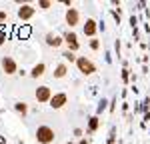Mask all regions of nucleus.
<instances>
[{"instance_id": "1", "label": "nucleus", "mask_w": 150, "mask_h": 144, "mask_svg": "<svg viewBox=\"0 0 150 144\" xmlns=\"http://www.w3.org/2000/svg\"><path fill=\"white\" fill-rule=\"evenodd\" d=\"M34 138H36L38 144H52L56 140V130H54L52 126H48V124H40V126L36 128Z\"/></svg>"}, {"instance_id": "2", "label": "nucleus", "mask_w": 150, "mask_h": 144, "mask_svg": "<svg viewBox=\"0 0 150 144\" xmlns=\"http://www.w3.org/2000/svg\"><path fill=\"white\" fill-rule=\"evenodd\" d=\"M76 70L80 72L82 76H92L96 72V64L90 58H86V56H78L76 58Z\"/></svg>"}, {"instance_id": "3", "label": "nucleus", "mask_w": 150, "mask_h": 144, "mask_svg": "<svg viewBox=\"0 0 150 144\" xmlns=\"http://www.w3.org/2000/svg\"><path fill=\"white\" fill-rule=\"evenodd\" d=\"M64 22H66V26H68V30L76 28V26L82 22L80 10H78V8H66V12H64Z\"/></svg>"}, {"instance_id": "4", "label": "nucleus", "mask_w": 150, "mask_h": 144, "mask_svg": "<svg viewBox=\"0 0 150 144\" xmlns=\"http://www.w3.org/2000/svg\"><path fill=\"white\" fill-rule=\"evenodd\" d=\"M0 68H2V72L6 74V76H14V74H18V62L12 58V56H2L0 58Z\"/></svg>"}, {"instance_id": "5", "label": "nucleus", "mask_w": 150, "mask_h": 144, "mask_svg": "<svg viewBox=\"0 0 150 144\" xmlns=\"http://www.w3.org/2000/svg\"><path fill=\"white\" fill-rule=\"evenodd\" d=\"M62 38H64V44H66V50H70V52H78V48H80V42H78V34L74 32V30H66L64 34H62Z\"/></svg>"}, {"instance_id": "6", "label": "nucleus", "mask_w": 150, "mask_h": 144, "mask_svg": "<svg viewBox=\"0 0 150 144\" xmlns=\"http://www.w3.org/2000/svg\"><path fill=\"white\" fill-rule=\"evenodd\" d=\"M36 14V8L32 6V4H28V2H24V4H20L18 6V10H16V16L22 20V22H28V20H32Z\"/></svg>"}, {"instance_id": "7", "label": "nucleus", "mask_w": 150, "mask_h": 144, "mask_svg": "<svg viewBox=\"0 0 150 144\" xmlns=\"http://www.w3.org/2000/svg\"><path fill=\"white\" fill-rule=\"evenodd\" d=\"M52 88L50 86H46V84H42V86H38L34 90V98L38 100V104H48L50 102V98H52Z\"/></svg>"}, {"instance_id": "8", "label": "nucleus", "mask_w": 150, "mask_h": 144, "mask_svg": "<svg viewBox=\"0 0 150 144\" xmlns=\"http://www.w3.org/2000/svg\"><path fill=\"white\" fill-rule=\"evenodd\" d=\"M98 24H100V22H98L96 18L88 16V18L84 20V24H82V32H84V36H88V38H96V32L100 30Z\"/></svg>"}, {"instance_id": "9", "label": "nucleus", "mask_w": 150, "mask_h": 144, "mask_svg": "<svg viewBox=\"0 0 150 144\" xmlns=\"http://www.w3.org/2000/svg\"><path fill=\"white\" fill-rule=\"evenodd\" d=\"M66 104H68V94L66 92H54L52 98H50V102H48V106L52 108V110H60Z\"/></svg>"}, {"instance_id": "10", "label": "nucleus", "mask_w": 150, "mask_h": 144, "mask_svg": "<svg viewBox=\"0 0 150 144\" xmlns=\"http://www.w3.org/2000/svg\"><path fill=\"white\" fill-rule=\"evenodd\" d=\"M44 42H46V46H50V48H60L62 44H64V38H62V34L50 30V32L44 34Z\"/></svg>"}, {"instance_id": "11", "label": "nucleus", "mask_w": 150, "mask_h": 144, "mask_svg": "<svg viewBox=\"0 0 150 144\" xmlns=\"http://www.w3.org/2000/svg\"><path fill=\"white\" fill-rule=\"evenodd\" d=\"M44 74H46V64H44V62H36L34 66L30 68V72H28V76L34 78V80H38V78L44 76Z\"/></svg>"}, {"instance_id": "12", "label": "nucleus", "mask_w": 150, "mask_h": 144, "mask_svg": "<svg viewBox=\"0 0 150 144\" xmlns=\"http://www.w3.org/2000/svg\"><path fill=\"white\" fill-rule=\"evenodd\" d=\"M98 128H100V116L92 114V116L88 118V122H86V132H88V134H94Z\"/></svg>"}, {"instance_id": "13", "label": "nucleus", "mask_w": 150, "mask_h": 144, "mask_svg": "<svg viewBox=\"0 0 150 144\" xmlns=\"http://www.w3.org/2000/svg\"><path fill=\"white\" fill-rule=\"evenodd\" d=\"M28 110H30V108H28V104H26L24 100H16V102H14V112H16L18 116L26 118V116H28Z\"/></svg>"}, {"instance_id": "14", "label": "nucleus", "mask_w": 150, "mask_h": 144, "mask_svg": "<svg viewBox=\"0 0 150 144\" xmlns=\"http://www.w3.org/2000/svg\"><path fill=\"white\" fill-rule=\"evenodd\" d=\"M66 74H68V64H66V62H58L56 66H54L52 76H54V78H64Z\"/></svg>"}, {"instance_id": "15", "label": "nucleus", "mask_w": 150, "mask_h": 144, "mask_svg": "<svg viewBox=\"0 0 150 144\" xmlns=\"http://www.w3.org/2000/svg\"><path fill=\"white\" fill-rule=\"evenodd\" d=\"M62 58L66 60V62H70V64H76V58H78V56H76L74 52H70V50H64V52H62Z\"/></svg>"}, {"instance_id": "16", "label": "nucleus", "mask_w": 150, "mask_h": 144, "mask_svg": "<svg viewBox=\"0 0 150 144\" xmlns=\"http://www.w3.org/2000/svg\"><path fill=\"white\" fill-rule=\"evenodd\" d=\"M108 104H110V102H108V100H106V98H102V100H100V102H98V106H96V116H100V114H102L104 110H106V108H108Z\"/></svg>"}, {"instance_id": "17", "label": "nucleus", "mask_w": 150, "mask_h": 144, "mask_svg": "<svg viewBox=\"0 0 150 144\" xmlns=\"http://www.w3.org/2000/svg\"><path fill=\"white\" fill-rule=\"evenodd\" d=\"M52 6H54V2H50V0H38V8L40 10H48Z\"/></svg>"}, {"instance_id": "18", "label": "nucleus", "mask_w": 150, "mask_h": 144, "mask_svg": "<svg viewBox=\"0 0 150 144\" xmlns=\"http://www.w3.org/2000/svg\"><path fill=\"white\" fill-rule=\"evenodd\" d=\"M88 46H90V50H100V40L98 38H90L88 40Z\"/></svg>"}, {"instance_id": "19", "label": "nucleus", "mask_w": 150, "mask_h": 144, "mask_svg": "<svg viewBox=\"0 0 150 144\" xmlns=\"http://www.w3.org/2000/svg\"><path fill=\"white\" fill-rule=\"evenodd\" d=\"M6 40H8V32H6V28H0V46H4Z\"/></svg>"}, {"instance_id": "20", "label": "nucleus", "mask_w": 150, "mask_h": 144, "mask_svg": "<svg viewBox=\"0 0 150 144\" xmlns=\"http://www.w3.org/2000/svg\"><path fill=\"white\" fill-rule=\"evenodd\" d=\"M120 76H122V82L128 84V80H130V70H128V68H122V74H120Z\"/></svg>"}, {"instance_id": "21", "label": "nucleus", "mask_w": 150, "mask_h": 144, "mask_svg": "<svg viewBox=\"0 0 150 144\" xmlns=\"http://www.w3.org/2000/svg\"><path fill=\"white\" fill-rule=\"evenodd\" d=\"M72 134H74V138H78V140H80V138H84V130H82V128H74V130H72Z\"/></svg>"}, {"instance_id": "22", "label": "nucleus", "mask_w": 150, "mask_h": 144, "mask_svg": "<svg viewBox=\"0 0 150 144\" xmlns=\"http://www.w3.org/2000/svg\"><path fill=\"white\" fill-rule=\"evenodd\" d=\"M6 22H8V12L0 10V24H6Z\"/></svg>"}, {"instance_id": "23", "label": "nucleus", "mask_w": 150, "mask_h": 144, "mask_svg": "<svg viewBox=\"0 0 150 144\" xmlns=\"http://www.w3.org/2000/svg\"><path fill=\"white\" fill-rule=\"evenodd\" d=\"M18 34L22 36V38H26V36L30 34V28H24V30H20V32H18Z\"/></svg>"}, {"instance_id": "24", "label": "nucleus", "mask_w": 150, "mask_h": 144, "mask_svg": "<svg viewBox=\"0 0 150 144\" xmlns=\"http://www.w3.org/2000/svg\"><path fill=\"white\" fill-rule=\"evenodd\" d=\"M114 104H116V98H112L110 104H108V110H110V112H114Z\"/></svg>"}, {"instance_id": "25", "label": "nucleus", "mask_w": 150, "mask_h": 144, "mask_svg": "<svg viewBox=\"0 0 150 144\" xmlns=\"http://www.w3.org/2000/svg\"><path fill=\"white\" fill-rule=\"evenodd\" d=\"M78 144H90V140H86V138H80V140H78Z\"/></svg>"}, {"instance_id": "26", "label": "nucleus", "mask_w": 150, "mask_h": 144, "mask_svg": "<svg viewBox=\"0 0 150 144\" xmlns=\"http://www.w3.org/2000/svg\"><path fill=\"white\" fill-rule=\"evenodd\" d=\"M66 144H74V142H66Z\"/></svg>"}, {"instance_id": "27", "label": "nucleus", "mask_w": 150, "mask_h": 144, "mask_svg": "<svg viewBox=\"0 0 150 144\" xmlns=\"http://www.w3.org/2000/svg\"><path fill=\"white\" fill-rule=\"evenodd\" d=\"M106 144H110V142H106Z\"/></svg>"}]
</instances>
